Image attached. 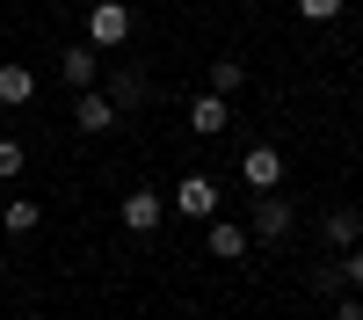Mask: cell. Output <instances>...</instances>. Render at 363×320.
<instances>
[{"instance_id":"cell-2","label":"cell","mask_w":363,"mask_h":320,"mask_svg":"<svg viewBox=\"0 0 363 320\" xmlns=\"http://www.w3.org/2000/svg\"><path fill=\"white\" fill-rule=\"evenodd\" d=\"M174 211L182 219H211L218 211V182H211V175H182L174 182Z\"/></svg>"},{"instance_id":"cell-5","label":"cell","mask_w":363,"mask_h":320,"mask_svg":"<svg viewBox=\"0 0 363 320\" xmlns=\"http://www.w3.org/2000/svg\"><path fill=\"white\" fill-rule=\"evenodd\" d=\"M225 124H233V102H225V95H196V102H189V131L211 138V131H225Z\"/></svg>"},{"instance_id":"cell-1","label":"cell","mask_w":363,"mask_h":320,"mask_svg":"<svg viewBox=\"0 0 363 320\" xmlns=\"http://www.w3.org/2000/svg\"><path fill=\"white\" fill-rule=\"evenodd\" d=\"M124 37H131V8H124V0H95V8H87V44L116 51Z\"/></svg>"},{"instance_id":"cell-6","label":"cell","mask_w":363,"mask_h":320,"mask_svg":"<svg viewBox=\"0 0 363 320\" xmlns=\"http://www.w3.org/2000/svg\"><path fill=\"white\" fill-rule=\"evenodd\" d=\"M255 233H262V241H284V233H291V204H284L277 189L255 204Z\"/></svg>"},{"instance_id":"cell-3","label":"cell","mask_w":363,"mask_h":320,"mask_svg":"<svg viewBox=\"0 0 363 320\" xmlns=\"http://www.w3.org/2000/svg\"><path fill=\"white\" fill-rule=\"evenodd\" d=\"M240 182H247V189H262V197H269V189L284 182V153H277V145H255V153L240 160Z\"/></svg>"},{"instance_id":"cell-16","label":"cell","mask_w":363,"mask_h":320,"mask_svg":"<svg viewBox=\"0 0 363 320\" xmlns=\"http://www.w3.org/2000/svg\"><path fill=\"white\" fill-rule=\"evenodd\" d=\"M298 15H306V22H335L342 0H298Z\"/></svg>"},{"instance_id":"cell-7","label":"cell","mask_w":363,"mask_h":320,"mask_svg":"<svg viewBox=\"0 0 363 320\" xmlns=\"http://www.w3.org/2000/svg\"><path fill=\"white\" fill-rule=\"evenodd\" d=\"M116 124V102L109 95H87L80 87V109H73V131H109Z\"/></svg>"},{"instance_id":"cell-4","label":"cell","mask_w":363,"mask_h":320,"mask_svg":"<svg viewBox=\"0 0 363 320\" xmlns=\"http://www.w3.org/2000/svg\"><path fill=\"white\" fill-rule=\"evenodd\" d=\"M160 219H167V204H160V189H131V197H124V226H131V233H153Z\"/></svg>"},{"instance_id":"cell-11","label":"cell","mask_w":363,"mask_h":320,"mask_svg":"<svg viewBox=\"0 0 363 320\" xmlns=\"http://www.w3.org/2000/svg\"><path fill=\"white\" fill-rule=\"evenodd\" d=\"M240 87H247V66H240V58H218V66H211V95H240Z\"/></svg>"},{"instance_id":"cell-12","label":"cell","mask_w":363,"mask_h":320,"mask_svg":"<svg viewBox=\"0 0 363 320\" xmlns=\"http://www.w3.org/2000/svg\"><path fill=\"white\" fill-rule=\"evenodd\" d=\"M37 219H44V211H37L29 197H8V211H0V226H8L15 241H22V233H37Z\"/></svg>"},{"instance_id":"cell-15","label":"cell","mask_w":363,"mask_h":320,"mask_svg":"<svg viewBox=\"0 0 363 320\" xmlns=\"http://www.w3.org/2000/svg\"><path fill=\"white\" fill-rule=\"evenodd\" d=\"M15 175H22V145L0 138V182H15Z\"/></svg>"},{"instance_id":"cell-10","label":"cell","mask_w":363,"mask_h":320,"mask_svg":"<svg viewBox=\"0 0 363 320\" xmlns=\"http://www.w3.org/2000/svg\"><path fill=\"white\" fill-rule=\"evenodd\" d=\"M29 95H37V73H29V66H0V102L22 109Z\"/></svg>"},{"instance_id":"cell-18","label":"cell","mask_w":363,"mask_h":320,"mask_svg":"<svg viewBox=\"0 0 363 320\" xmlns=\"http://www.w3.org/2000/svg\"><path fill=\"white\" fill-rule=\"evenodd\" d=\"M335 320H363V306H356V299H342V306H335Z\"/></svg>"},{"instance_id":"cell-13","label":"cell","mask_w":363,"mask_h":320,"mask_svg":"<svg viewBox=\"0 0 363 320\" xmlns=\"http://www.w3.org/2000/svg\"><path fill=\"white\" fill-rule=\"evenodd\" d=\"M356 233H363L356 211H327V241H335V248H356Z\"/></svg>"},{"instance_id":"cell-17","label":"cell","mask_w":363,"mask_h":320,"mask_svg":"<svg viewBox=\"0 0 363 320\" xmlns=\"http://www.w3.org/2000/svg\"><path fill=\"white\" fill-rule=\"evenodd\" d=\"M342 277H349V291H363V248H349V262H342Z\"/></svg>"},{"instance_id":"cell-8","label":"cell","mask_w":363,"mask_h":320,"mask_svg":"<svg viewBox=\"0 0 363 320\" xmlns=\"http://www.w3.org/2000/svg\"><path fill=\"white\" fill-rule=\"evenodd\" d=\"M58 80L66 87H95V44H73L66 58H58Z\"/></svg>"},{"instance_id":"cell-9","label":"cell","mask_w":363,"mask_h":320,"mask_svg":"<svg viewBox=\"0 0 363 320\" xmlns=\"http://www.w3.org/2000/svg\"><path fill=\"white\" fill-rule=\"evenodd\" d=\"M203 248H211V255H218V262H240V255H247V233H240L233 219H218V226H211V233H203Z\"/></svg>"},{"instance_id":"cell-14","label":"cell","mask_w":363,"mask_h":320,"mask_svg":"<svg viewBox=\"0 0 363 320\" xmlns=\"http://www.w3.org/2000/svg\"><path fill=\"white\" fill-rule=\"evenodd\" d=\"M138 95H145V80H138V73H116V80H109V102H116V109H131Z\"/></svg>"}]
</instances>
